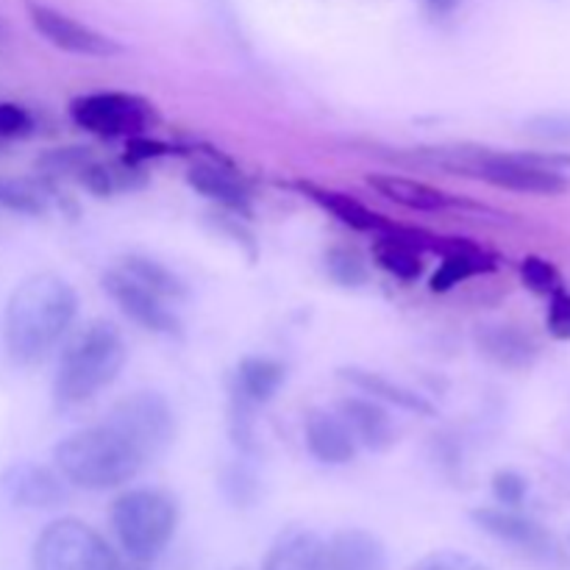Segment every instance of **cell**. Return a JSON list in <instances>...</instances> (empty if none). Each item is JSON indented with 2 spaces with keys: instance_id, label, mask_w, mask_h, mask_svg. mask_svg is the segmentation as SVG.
Returning <instances> with one entry per match:
<instances>
[{
  "instance_id": "cell-9",
  "label": "cell",
  "mask_w": 570,
  "mask_h": 570,
  "mask_svg": "<svg viewBox=\"0 0 570 570\" xmlns=\"http://www.w3.org/2000/svg\"><path fill=\"white\" fill-rule=\"evenodd\" d=\"M26 14L37 33H42L53 48L67 50L76 56H92V59H109V56L122 53V45L117 39L106 37L98 28L87 26V22L76 20V17L65 14V11L53 9L39 0H26Z\"/></svg>"
},
{
  "instance_id": "cell-26",
  "label": "cell",
  "mask_w": 570,
  "mask_h": 570,
  "mask_svg": "<svg viewBox=\"0 0 570 570\" xmlns=\"http://www.w3.org/2000/svg\"><path fill=\"white\" fill-rule=\"evenodd\" d=\"M0 206L20 215H42L48 209V198L26 178H0Z\"/></svg>"
},
{
  "instance_id": "cell-29",
  "label": "cell",
  "mask_w": 570,
  "mask_h": 570,
  "mask_svg": "<svg viewBox=\"0 0 570 570\" xmlns=\"http://www.w3.org/2000/svg\"><path fill=\"white\" fill-rule=\"evenodd\" d=\"M326 271L343 287H362L367 282V267L351 248H332L326 254Z\"/></svg>"
},
{
  "instance_id": "cell-34",
  "label": "cell",
  "mask_w": 570,
  "mask_h": 570,
  "mask_svg": "<svg viewBox=\"0 0 570 570\" xmlns=\"http://www.w3.org/2000/svg\"><path fill=\"white\" fill-rule=\"evenodd\" d=\"M170 154L165 142H156V139H145V137H128V148H126V159L128 161H145V159H159V156Z\"/></svg>"
},
{
  "instance_id": "cell-1",
  "label": "cell",
  "mask_w": 570,
  "mask_h": 570,
  "mask_svg": "<svg viewBox=\"0 0 570 570\" xmlns=\"http://www.w3.org/2000/svg\"><path fill=\"white\" fill-rule=\"evenodd\" d=\"M78 315V295L56 273H31L9 295L3 348L14 365L33 367L67 337Z\"/></svg>"
},
{
  "instance_id": "cell-19",
  "label": "cell",
  "mask_w": 570,
  "mask_h": 570,
  "mask_svg": "<svg viewBox=\"0 0 570 570\" xmlns=\"http://www.w3.org/2000/svg\"><path fill=\"white\" fill-rule=\"evenodd\" d=\"M298 189L306 195V198L315 200L323 212L337 217L343 226L354 228V232L382 234L384 228H387V220H384L382 215H376L371 206L356 200L354 195L340 193V189H332V187H321V184H312V181H298Z\"/></svg>"
},
{
  "instance_id": "cell-36",
  "label": "cell",
  "mask_w": 570,
  "mask_h": 570,
  "mask_svg": "<svg viewBox=\"0 0 570 570\" xmlns=\"http://www.w3.org/2000/svg\"><path fill=\"white\" fill-rule=\"evenodd\" d=\"M234 570H248V568H234Z\"/></svg>"
},
{
  "instance_id": "cell-15",
  "label": "cell",
  "mask_w": 570,
  "mask_h": 570,
  "mask_svg": "<svg viewBox=\"0 0 570 570\" xmlns=\"http://www.w3.org/2000/svg\"><path fill=\"white\" fill-rule=\"evenodd\" d=\"M340 417L348 423L356 443L367 451H387L395 443V426L390 412L376 399L351 395L337 404Z\"/></svg>"
},
{
  "instance_id": "cell-14",
  "label": "cell",
  "mask_w": 570,
  "mask_h": 570,
  "mask_svg": "<svg viewBox=\"0 0 570 570\" xmlns=\"http://www.w3.org/2000/svg\"><path fill=\"white\" fill-rule=\"evenodd\" d=\"M304 438L309 454L323 465H348L360 449L354 432L340 417V412L312 410L304 423Z\"/></svg>"
},
{
  "instance_id": "cell-28",
  "label": "cell",
  "mask_w": 570,
  "mask_h": 570,
  "mask_svg": "<svg viewBox=\"0 0 570 570\" xmlns=\"http://www.w3.org/2000/svg\"><path fill=\"white\" fill-rule=\"evenodd\" d=\"M529 137L549 145H570V111H540L523 122Z\"/></svg>"
},
{
  "instance_id": "cell-32",
  "label": "cell",
  "mask_w": 570,
  "mask_h": 570,
  "mask_svg": "<svg viewBox=\"0 0 570 570\" xmlns=\"http://www.w3.org/2000/svg\"><path fill=\"white\" fill-rule=\"evenodd\" d=\"M33 131V117L26 106L0 100V139H22Z\"/></svg>"
},
{
  "instance_id": "cell-17",
  "label": "cell",
  "mask_w": 570,
  "mask_h": 570,
  "mask_svg": "<svg viewBox=\"0 0 570 570\" xmlns=\"http://www.w3.org/2000/svg\"><path fill=\"white\" fill-rule=\"evenodd\" d=\"M323 538L304 523L282 529L267 549L262 570H317Z\"/></svg>"
},
{
  "instance_id": "cell-4",
  "label": "cell",
  "mask_w": 570,
  "mask_h": 570,
  "mask_svg": "<svg viewBox=\"0 0 570 570\" xmlns=\"http://www.w3.org/2000/svg\"><path fill=\"white\" fill-rule=\"evenodd\" d=\"M181 510L176 495L161 488L126 490L111 504V529L128 560L154 562L176 538Z\"/></svg>"
},
{
  "instance_id": "cell-33",
  "label": "cell",
  "mask_w": 570,
  "mask_h": 570,
  "mask_svg": "<svg viewBox=\"0 0 570 570\" xmlns=\"http://www.w3.org/2000/svg\"><path fill=\"white\" fill-rule=\"evenodd\" d=\"M549 334L557 340L570 343V289L562 287L549 298V315H546Z\"/></svg>"
},
{
  "instance_id": "cell-3",
  "label": "cell",
  "mask_w": 570,
  "mask_h": 570,
  "mask_svg": "<svg viewBox=\"0 0 570 570\" xmlns=\"http://www.w3.org/2000/svg\"><path fill=\"white\" fill-rule=\"evenodd\" d=\"M128 360L126 340L109 321H89L65 343L53 376V404L72 410L115 384Z\"/></svg>"
},
{
  "instance_id": "cell-13",
  "label": "cell",
  "mask_w": 570,
  "mask_h": 570,
  "mask_svg": "<svg viewBox=\"0 0 570 570\" xmlns=\"http://www.w3.org/2000/svg\"><path fill=\"white\" fill-rule=\"evenodd\" d=\"M317 570H390L387 546L367 529H337L332 538L323 540Z\"/></svg>"
},
{
  "instance_id": "cell-7",
  "label": "cell",
  "mask_w": 570,
  "mask_h": 570,
  "mask_svg": "<svg viewBox=\"0 0 570 570\" xmlns=\"http://www.w3.org/2000/svg\"><path fill=\"white\" fill-rule=\"evenodd\" d=\"M465 170L482 181L493 184V187L507 189V193L554 198V195H566L570 189V178L566 173L538 165V161L529 159V154H495V150L484 154L482 150L465 161Z\"/></svg>"
},
{
  "instance_id": "cell-6",
  "label": "cell",
  "mask_w": 570,
  "mask_h": 570,
  "mask_svg": "<svg viewBox=\"0 0 570 570\" xmlns=\"http://www.w3.org/2000/svg\"><path fill=\"white\" fill-rule=\"evenodd\" d=\"M106 421L120 429L134 445L145 454V460H156L165 454L176 440V415L167 399L154 390H137L126 395L109 410Z\"/></svg>"
},
{
  "instance_id": "cell-5",
  "label": "cell",
  "mask_w": 570,
  "mask_h": 570,
  "mask_svg": "<svg viewBox=\"0 0 570 570\" xmlns=\"http://www.w3.org/2000/svg\"><path fill=\"white\" fill-rule=\"evenodd\" d=\"M115 554L104 534L78 518L50 521L33 540V570H115Z\"/></svg>"
},
{
  "instance_id": "cell-8",
  "label": "cell",
  "mask_w": 570,
  "mask_h": 570,
  "mask_svg": "<svg viewBox=\"0 0 570 570\" xmlns=\"http://www.w3.org/2000/svg\"><path fill=\"white\" fill-rule=\"evenodd\" d=\"M70 117L78 128L95 137H137L154 120L145 98L131 92H89L70 104Z\"/></svg>"
},
{
  "instance_id": "cell-2",
  "label": "cell",
  "mask_w": 570,
  "mask_h": 570,
  "mask_svg": "<svg viewBox=\"0 0 570 570\" xmlns=\"http://www.w3.org/2000/svg\"><path fill=\"white\" fill-rule=\"evenodd\" d=\"M53 465L78 490H115L139 476L148 460L109 421L67 434L53 449Z\"/></svg>"
},
{
  "instance_id": "cell-20",
  "label": "cell",
  "mask_w": 570,
  "mask_h": 570,
  "mask_svg": "<svg viewBox=\"0 0 570 570\" xmlns=\"http://www.w3.org/2000/svg\"><path fill=\"white\" fill-rule=\"evenodd\" d=\"M367 184H371L382 198L393 200V204L412 212H440L451 206V198L443 189L432 187V184L415 181V178L395 176V173H379V176L367 178Z\"/></svg>"
},
{
  "instance_id": "cell-24",
  "label": "cell",
  "mask_w": 570,
  "mask_h": 570,
  "mask_svg": "<svg viewBox=\"0 0 570 570\" xmlns=\"http://www.w3.org/2000/svg\"><path fill=\"white\" fill-rule=\"evenodd\" d=\"M187 178L206 198H215L226 206H237V209L248 204V189H245V184L232 170H226V167L195 165Z\"/></svg>"
},
{
  "instance_id": "cell-31",
  "label": "cell",
  "mask_w": 570,
  "mask_h": 570,
  "mask_svg": "<svg viewBox=\"0 0 570 570\" xmlns=\"http://www.w3.org/2000/svg\"><path fill=\"white\" fill-rule=\"evenodd\" d=\"M493 495L499 499L501 507L518 510L527 501L529 482L518 471H499L493 476Z\"/></svg>"
},
{
  "instance_id": "cell-27",
  "label": "cell",
  "mask_w": 570,
  "mask_h": 570,
  "mask_svg": "<svg viewBox=\"0 0 570 570\" xmlns=\"http://www.w3.org/2000/svg\"><path fill=\"white\" fill-rule=\"evenodd\" d=\"M521 282L527 284V289H532L534 295H543V298H551L566 287V278L557 271L554 262L543 259V256H527L521 262Z\"/></svg>"
},
{
  "instance_id": "cell-22",
  "label": "cell",
  "mask_w": 570,
  "mask_h": 570,
  "mask_svg": "<svg viewBox=\"0 0 570 570\" xmlns=\"http://www.w3.org/2000/svg\"><path fill=\"white\" fill-rule=\"evenodd\" d=\"M373 259L382 271H387L390 276L401 278V282H417L423 273V259L421 248L415 243L404 237L395 226L384 228L379 234L376 245H373Z\"/></svg>"
},
{
  "instance_id": "cell-35",
  "label": "cell",
  "mask_w": 570,
  "mask_h": 570,
  "mask_svg": "<svg viewBox=\"0 0 570 570\" xmlns=\"http://www.w3.org/2000/svg\"><path fill=\"white\" fill-rule=\"evenodd\" d=\"M115 570H150L148 562H137V560H128V562H117Z\"/></svg>"
},
{
  "instance_id": "cell-30",
  "label": "cell",
  "mask_w": 570,
  "mask_h": 570,
  "mask_svg": "<svg viewBox=\"0 0 570 570\" xmlns=\"http://www.w3.org/2000/svg\"><path fill=\"white\" fill-rule=\"evenodd\" d=\"M412 570H490L482 560L454 549H438L423 554Z\"/></svg>"
},
{
  "instance_id": "cell-16",
  "label": "cell",
  "mask_w": 570,
  "mask_h": 570,
  "mask_svg": "<svg viewBox=\"0 0 570 570\" xmlns=\"http://www.w3.org/2000/svg\"><path fill=\"white\" fill-rule=\"evenodd\" d=\"M476 348L507 371H527L538 362V345L521 328L507 323H488L476 328Z\"/></svg>"
},
{
  "instance_id": "cell-23",
  "label": "cell",
  "mask_w": 570,
  "mask_h": 570,
  "mask_svg": "<svg viewBox=\"0 0 570 570\" xmlns=\"http://www.w3.org/2000/svg\"><path fill=\"white\" fill-rule=\"evenodd\" d=\"M493 267L495 262L490 259L482 248H476L473 243L462 239L454 250L443 254V262H440V267L434 271L429 287H432V293H449L456 284L468 282V278L473 276H482V273H490Z\"/></svg>"
},
{
  "instance_id": "cell-25",
  "label": "cell",
  "mask_w": 570,
  "mask_h": 570,
  "mask_svg": "<svg viewBox=\"0 0 570 570\" xmlns=\"http://www.w3.org/2000/svg\"><path fill=\"white\" fill-rule=\"evenodd\" d=\"M120 271H126L128 276L142 282L145 287L154 289V293L161 295V298H181V295L187 293V287H184V282L176 276V273L167 271L161 262L148 259V256H137V254L126 256Z\"/></svg>"
},
{
  "instance_id": "cell-11",
  "label": "cell",
  "mask_w": 570,
  "mask_h": 570,
  "mask_svg": "<svg viewBox=\"0 0 570 570\" xmlns=\"http://www.w3.org/2000/svg\"><path fill=\"white\" fill-rule=\"evenodd\" d=\"M0 490L6 499L22 510H53L67 501V482L59 471L37 465V462H14L0 476Z\"/></svg>"
},
{
  "instance_id": "cell-21",
  "label": "cell",
  "mask_w": 570,
  "mask_h": 570,
  "mask_svg": "<svg viewBox=\"0 0 570 570\" xmlns=\"http://www.w3.org/2000/svg\"><path fill=\"white\" fill-rule=\"evenodd\" d=\"M284 384V365L271 360V356H245L237 367V387L234 395L243 399L245 404L259 406L267 404L278 387Z\"/></svg>"
},
{
  "instance_id": "cell-12",
  "label": "cell",
  "mask_w": 570,
  "mask_h": 570,
  "mask_svg": "<svg viewBox=\"0 0 570 570\" xmlns=\"http://www.w3.org/2000/svg\"><path fill=\"white\" fill-rule=\"evenodd\" d=\"M471 521L484 534L512 546V549L527 551V554L546 557L554 551V538H551L549 529L532 518L521 515L518 510H510V507H476L471 512Z\"/></svg>"
},
{
  "instance_id": "cell-18",
  "label": "cell",
  "mask_w": 570,
  "mask_h": 570,
  "mask_svg": "<svg viewBox=\"0 0 570 570\" xmlns=\"http://www.w3.org/2000/svg\"><path fill=\"white\" fill-rule=\"evenodd\" d=\"M337 373L343 382H348L351 387H356L360 393L371 395V399L384 401V404H393V406H399V410L415 412V415H434L432 401H426L421 393H415V390L406 387V384H399V382H393V379L382 376V373L367 371V367H360V365L340 367Z\"/></svg>"
},
{
  "instance_id": "cell-10",
  "label": "cell",
  "mask_w": 570,
  "mask_h": 570,
  "mask_svg": "<svg viewBox=\"0 0 570 570\" xmlns=\"http://www.w3.org/2000/svg\"><path fill=\"white\" fill-rule=\"evenodd\" d=\"M104 289L109 293V298L120 306L122 315L131 317L134 323H139V326L148 328V332L167 334V337L181 334V321L167 309L165 298L156 295L154 289L145 287L142 282L128 276L120 267L104 273Z\"/></svg>"
}]
</instances>
